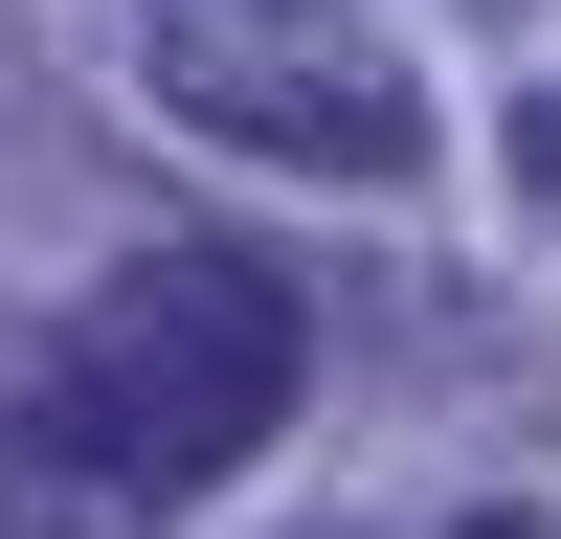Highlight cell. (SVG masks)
<instances>
[{"mask_svg": "<svg viewBox=\"0 0 561 539\" xmlns=\"http://www.w3.org/2000/svg\"><path fill=\"white\" fill-rule=\"evenodd\" d=\"M90 517H113V472H90L45 404H0V539H90Z\"/></svg>", "mask_w": 561, "mask_h": 539, "instance_id": "obj_3", "label": "cell"}, {"mask_svg": "<svg viewBox=\"0 0 561 539\" xmlns=\"http://www.w3.org/2000/svg\"><path fill=\"white\" fill-rule=\"evenodd\" d=\"M539 180H561V113H539Z\"/></svg>", "mask_w": 561, "mask_h": 539, "instance_id": "obj_5", "label": "cell"}, {"mask_svg": "<svg viewBox=\"0 0 561 539\" xmlns=\"http://www.w3.org/2000/svg\"><path fill=\"white\" fill-rule=\"evenodd\" d=\"M293 382H314L293 270H248V248H135L113 293L68 314V359H45V427L113 472V517H180V494H225L270 427H293Z\"/></svg>", "mask_w": 561, "mask_h": 539, "instance_id": "obj_1", "label": "cell"}, {"mask_svg": "<svg viewBox=\"0 0 561 539\" xmlns=\"http://www.w3.org/2000/svg\"><path fill=\"white\" fill-rule=\"evenodd\" d=\"M135 90L180 135H225V158H270V180H427V90L382 45H293V23H225V0H158Z\"/></svg>", "mask_w": 561, "mask_h": 539, "instance_id": "obj_2", "label": "cell"}, {"mask_svg": "<svg viewBox=\"0 0 561 539\" xmlns=\"http://www.w3.org/2000/svg\"><path fill=\"white\" fill-rule=\"evenodd\" d=\"M449 539H539V517H449Z\"/></svg>", "mask_w": 561, "mask_h": 539, "instance_id": "obj_4", "label": "cell"}]
</instances>
